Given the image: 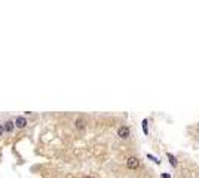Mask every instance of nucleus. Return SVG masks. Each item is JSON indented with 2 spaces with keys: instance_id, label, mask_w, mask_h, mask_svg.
<instances>
[{
  "instance_id": "obj_5",
  "label": "nucleus",
  "mask_w": 199,
  "mask_h": 178,
  "mask_svg": "<svg viewBox=\"0 0 199 178\" xmlns=\"http://www.w3.org/2000/svg\"><path fill=\"white\" fill-rule=\"evenodd\" d=\"M13 128H15V122L7 120V122L5 123V131H6V132H12V131H13Z\"/></svg>"
},
{
  "instance_id": "obj_2",
  "label": "nucleus",
  "mask_w": 199,
  "mask_h": 178,
  "mask_svg": "<svg viewBox=\"0 0 199 178\" xmlns=\"http://www.w3.org/2000/svg\"><path fill=\"white\" fill-rule=\"evenodd\" d=\"M129 134H131V131H129V128L128 126H120L119 129H117V137L119 138H122V140H126V138H129Z\"/></svg>"
},
{
  "instance_id": "obj_3",
  "label": "nucleus",
  "mask_w": 199,
  "mask_h": 178,
  "mask_svg": "<svg viewBox=\"0 0 199 178\" xmlns=\"http://www.w3.org/2000/svg\"><path fill=\"white\" fill-rule=\"evenodd\" d=\"M15 125H16V128L22 129V128H25V126H27V120H25V117L20 116V117H16V119H15Z\"/></svg>"
},
{
  "instance_id": "obj_9",
  "label": "nucleus",
  "mask_w": 199,
  "mask_h": 178,
  "mask_svg": "<svg viewBox=\"0 0 199 178\" xmlns=\"http://www.w3.org/2000/svg\"><path fill=\"white\" fill-rule=\"evenodd\" d=\"M3 132H5V128L2 126V125H0V137H2V135H3Z\"/></svg>"
},
{
  "instance_id": "obj_8",
  "label": "nucleus",
  "mask_w": 199,
  "mask_h": 178,
  "mask_svg": "<svg viewBox=\"0 0 199 178\" xmlns=\"http://www.w3.org/2000/svg\"><path fill=\"white\" fill-rule=\"evenodd\" d=\"M147 157H149L150 160H153V162H154V163H159V160H158L156 157H154V156H152V154H147Z\"/></svg>"
},
{
  "instance_id": "obj_10",
  "label": "nucleus",
  "mask_w": 199,
  "mask_h": 178,
  "mask_svg": "<svg viewBox=\"0 0 199 178\" xmlns=\"http://www.w3.org/2000/svg\"><path fill=\"white\" fill-rule=\"evenodd\" d=\"M162 178H171L169 174H162Z\"/></svg>"
},
{
  "instance_id": "obj_4",
  "label": "nucleus",
  "mask_w": 199,
  "mask_h": 178,
  "mask_svg": "<svg viewBox=\"0 0 199 178\" xmlns=\"http://www.w3.org/2000/svg\"><path fill=\"white\" fill-rule=\"evenodd\" d=\"M85 125H86V122L82 117H79V119L74 120V126H76V129H79V131H83L85 129Z\"/></svg>"
},
{
  "instance_id": "obj_11",
  "label": "nucleus",
  "mask_w": 199,
  "mask_h": 178,
  "mask_svg": "<svg viewBox=\"0 0 199 178\" xmlns=\"http://www.w3.org/2000/svg\"><path fill=\"white\" fill-rule=\"evenodd\" d=\"M86 178H92V177H86Z\"/></svg>"
},
{
  "instance_id": "obj_7",
  "label": "nucleus",
  "mask_w": 199,
  "mask_h": 178,
  "mask_svg": "<svg viewBox=\"0 0 199 178\" xmlns=\"http://www.w3.org/2000/svg\"><path fill=\"white\" fill-rule=\"evenodd\" d=\"M143 132L146 134V135L149 134V129H147V119H144V120H143Z\"/></svg>"
},
{
  "instance_id": "obj_6",
  "label": "nucleus",
  "mask_w": 199,
  "mask_h": 178,
  "mask_svg": "<svg viewBox=\"0 0 199 178\" xmlns=\"http://www.w3.org/2000/svg\"><path fill=\"white\" fill-rule=\"evenodd\" d=\"M167 157H168V160H169V163H171V166H177L178 165V162H177V159H175V156H172L171 153H167Z\"/></svg>"
},
{
  "instance_id": "obj_1",
  "label": "nucleus",
  "mask_w": 199,
  "mask_h": 178,
  "mask_svg": "<svg viewBox=\"0 0 199 178\" xmlns=\"http://www.w3.org/2000/svg\"><path fill=\"white\" fill-rule=\"evenodd\" d=\"M126 166L129 169H137L138 166H140V160H138L135 156H131V157L126 159Z\"/></svg>"
}]
</instances>
